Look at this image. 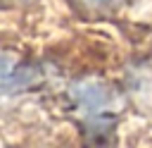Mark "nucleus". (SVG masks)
<instances>
[{
  "label": "nucleus",
  "mask_w": 152,
  "mask_h": 148,
  "mask_svg": "<svg viewBox=\"0 0 152 148\" xmlns=\"http://www.w3.org/2000/svg\"><path fill=\"white\" fill-rule=\"evenodd\" d=\"M0 2H19V0H0Z\"/></svg>",
  "instance_id": "2"
},
{
  "label": "nucleus",
  "mask_w": 152,
  "mask_h": 148,
  "mask_svg": "<svg viewBox=\"0 0 152 148\" xmlns=\"http://www.w3.org/2000/svg\"><path fill=\"white\" fill-rule=\"evenodd\" d=\"M17 84V72H14V60L0 57V88H10Z\"/></svg>",
  "instance_id": "1"
}]
</instances>
